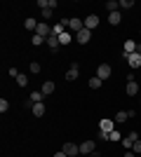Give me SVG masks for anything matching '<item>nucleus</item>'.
Returning a JSON list of instances; mask_svg holds the SVG:
<instances>
[{"instance_id":"5701e85b","label":"nucleus","mask_w":141,"mask_h":157,"mask_svg":"<svg viewBox=\"0 0 141 157\" xmlns=\"http://www.w3.org/2000/svg\"><path fill=\"white\" fill-rule=\"evenodd\" d=\"M108 141H122L120 131H118V129H113V131H111V134H108Z\"/></svg>"},{"instance_id":"9b49d317","label":"nucleus","mask_w":141,"mask_h":157,"mask_svg":"<svg viewBox=\"0 0 141 157\" xmlns=\"http://www.w3.org/2000/svg\"><path fill=\"white\" fill-rule=\"evenodd\" d=\"M136 52V42L134 40H125L122 42V54H134Z\"/></svg>"},{"instance_id":"412c9836","label":"nucleus","mask_w":141,"mask_h":157,"mask_svg":"<svg viewBox=\"0 0 141 157\" xmlns=\"http://www.w3.org/2000/svg\"><path fill=\"white\" fill-rule=\"evenodd\" d=\"M101 82H104V80H99V78H96V75H94V78H92V80H89L87 85H89V87H92V89H99V87H101Z\"/></svg>"},{"instance_id":"b1692460","label":"nucleus","mask_w":141,"mask_h":157,"mask_svg":"<svg viewBox=\"0 0 141 157\" xmlns=\"http://www.w3.org/2000/svg\"><path fill=\"white\" fill-rule=\"evenodd\" d=\"M31 42H33L35 47H40V45H45V38H40V35H35V33H33V38H31Z\"/></svg>"},{"instance_id":"72a5a7b5","label":"nucleus","mask_w":141,"mask_h":157,"mask_svg":"<svg viewBox=\"0 0 141 157\" xmlns=\"http://www.w3.org/2000/svg\"><path fill=\"white\" fill-rule=\"evenodd\" d=\"M136 54H141V45H136Z\"/></svg>"},{"instance_id":"aec40b11","label":"nucleus","mask_w":141,"mask_h":157,"mask_svg":"<svg viewBox=\"0 0 141 157\" xmlns=\"http://www.w3.org/2000/svg\"><path fill=\"white\" fill-rule=\"evenodd\" d=\"M118 7H120V2H115V0H108V2H106L108 14H111V12H118Z\"/></svg>"},{"instance_id":"a878e982","label":"nucleus","mask_w":141,"mask_h":157,"mask_svg":"<svg viewBox=\"0 0 141 157\" xmlns=\"http://www.w3.org/2000/svg\"><path fill=\"white\" fill-rule=\"evenodd\" d=\"M120 7L122 10H132V7H134V0H120Z\"/></svg>"},{"instance_id":"6e6552de","label":"nucleus","mask_w":141,"mask_h":157,"mask_svg":"<svg viewBox=\"0 0 141 157\" xmlns=\"http://www.w3.org/2000/svg\"><path fill=\"white\" fill-rule=\"evenodd\" d=\"M45 45L49 47V52H57V49H59V45H61V42H59V35H49V38L45 40Z\"/></svg>"},{"instance_id":"39448f33","label":"nucleus","mask_w":141,"mask_h":157,"mask_svg":"<svg viewBox=\"0 0 141 157\" xmlns=\"http://www.w3.org/2000/svg\"><path fill=\"white\" fill-rule=\"evenodd\" d=\"M85 28H87V31L99 28V17H96V14H87V17H85Z\"/></svg>"},{"instance_id":"c85d7f7f","label":"nucleus","mask_w":141,"mask_h":157,"mask_svg":"<svg viewBox=\"0 0 141 157\" xmlns=\"http://www.w3.org/2000/svg\"><path fill=\"white\" fill-rule=\"evenodd\" d=\"M132 150H134V155H141V138H139V141H134Z\"/></svg>"},{"instance_id":"a211bd4d","label":"nucleus","mask_w":141,"mask_h":157,"mask_svg":"<svg viewBox=\"0 0 141 157\" xmlns=\"http://www.w3.org/2000/svg\"><path fill=\"white\" fill-rule=\"evenodd\" d=\"M71 40H73V35H71V33H61V35H59V42H61V45H71Z\"/></svg>"},{"instance_id":"7c9ffc66","label":"nucleus","mask_w":141,"mask_h":157,"mask_svg":"<svg viewBox=\"0 0 141 157\" xmlns=\"http://www.w3.org/2000/svg\"><path fill=\"white\" fill-rule=\"evenodd\" d=\"M0 110H2V113L10 110V101H5V98H2V101H0Z\"/></svg>"},{"instance_id":"c756f323","label":"nucleus","mask_w":141,"mask_h":157,"mask_svg":"<svg viewBox=\"0 0 141 157\" xmlns=\"http://www.w3.org/2000/svg\"><path fill=\"white\" fill-rule=\"evenodd\" d=\"M7 75H10V78H14V80H17V78H19V75H21V73L17 71V68H10V71H7Z\"/></svg>"},{"instance_id":"2f4dec72","label":"nucleus","mask_w":141,"mask_h":157,"mask_svg":"<svg viewBox=\"0 0 141 157\" xmlns=\"http://www.w3.org/2000/svg\"><path fill=\"white\" fill-rule=\"evenodd\" d=\"M122 157H136V155H134V150H127V152H125Z\"/></svg>"},{"instance_id":"ddd939ff","label":"nucleus","mask_w":141,"mask_h":157,"mask_svg":"<svg viewBox=\"0 0 141 157\" xmlns=\"http://www.w3.org/2000/svg\"><path fill=\"white\" fill-rule=\"evenodd\" d=\"M125 92H127V96H136V94H139V85H136V82H127V89H125Z\"/></svg>"},{"instance_id":"9d476101","label":"nucleus","mask_w":141,"mask_h":157,"mask_svg":"<svg viewBox=\"0 0 141 157\" xmlns=\"http://www.w3.org/2000/svg\"><path fill=\"white\" fill-rule=\"evenodd\" d=\"M85 28V21H80V19H71V24H68V31H73L75 35Z\"/></svg>"},{"instance_id":"dca6fc26","label":"nucleus","mask_w":141,"mask_h":157,"mask_svg":"<svg viewBox=\"0 0 141 157\" xmlns=\"http://www.w3.org/2000/svg\"><path fill=\"white\" fill-rule=\"evenodd\" d=\"M45 96H49V94H54V82H42V89H40Z\"/></svg>"},{"instance_id":"473e14b6","label":"nucleus","mask_w":141,"mask_h":157,"mask_svg":"<svg viewBox=\"0 0 141 157\" xmlns=\"http://www.w3.org/2000/svg\"><path fill=\"white\" fill-rule=\"evenodd\" d=\"M54 157H68V155H66V152H64V150H59V152H57V155H54Z\"/></svg>"},{"instance_id":"393cba45","label":"nucleus","mask_w":141,"mask_h":157,"mask_svg":"<svg viewBox=\"0 0 141 157\" xmlns=\"http://www.w3.org/2000/svg\"><path fill=\"white\" fill-rule=\"evenodd\" d=\"M17 85H19V87H28V78L24 75V73H21L19 78H17Z\"/></svg>"},{"instance_id":"1a4fd4ad","label":"nucleus","mask_w":141,"mask_h":157,"mask_svg":"<svg viewBox=\"0 0 141 157\" xmlns=\"http://www.w3.org/2000/svg\"><path fill=\"white\" fill-rule=\"evenodd\" d=\"M75 40H78V42H82V45H87L89 40H92V31H87V28H82V31L78 33V35H75Z\"/></svg>"},{"instance_id":"4468645a","label":"nucleus","mask_w":141,"mask_h":157,"mask_svg":"<svg viewBox=\"0 0 141 157\" xmlns=\"http://www.w3.org/2000/svg\"><path fill=\"white\" fill-rule=\"evenodd\" d=\"M108 21H111L113 26H118V24L122 21V14L120 12H111V14H108Z\"/></svg>"},{"instance_id":"f3484780","label":"nucleus","mask_w":141,"mask_h":157,"mask_svg":"<svg viewBox=\"0 0 141 157\" xmlns=\"http://www.w3.org/2000/svg\"><path fill=\"white\" fill-rule=\"evenodd\" d=\"M24 28H26V31H35V28H38V21H35V19H31V17H28V19L24 21Z\"/></svg>"},{"instance_id":"7ed1b4c3","label":"nucleus","mask_w":141,"mask_h":157,"mask_svg":"<svg viewBox=\"0 0 141 157\" xmlns=\"http://www.w3.org/2000/svg\"><path fill=\"white\" fill-rule=\"evenodd\" d=\"M35 35H40V38H49V35H52V26H47L45 21H40V24H38V28H35Z\"/></svg>"},{"instance_id":"f8f14e48","label":"nucleus","mask_w":141,"mask_h":157,"mask_svg":"<svg viewBox=\"0 0 141 157\" xmlns=\"http://www.w3.org/2000/svg\"><path fill=\"white\" fill-rule=\"evenodd\" d=\"M113 129H115L113 120H101V131H104V134H111Z\"/></svg>"},{"instance_id":"423d86ee","label":"nucleus","mask_w":141,"mask_h":157,"mask_svg":"<svg viewBox=\"0 0 141 157\" xmlns=\"http://www.w3.org/2000/svg\"><path fill=\"white\" fill-rule=\"evenodd\" d=\"M96 150V143L94 141H82L80 143V155H92Z\"/></svg>"},{"instance_id":"4be33fe9","label":"nucleus","mask_w":141,"mask_h":157,"mask_svg":"<svg viewBox=\"0 0 141 157\" xmlns=\"http://www.w3.org/2000/svg\"><path fill=\"white\" fill-rule=\"evenodd\" d=\"M115 120H118V122H127V120H129L127 110H118V115H115Z\"/></svg>"},{"instance_id":"6ab92c4d","label":"nucleus","mask_w":141,"mask_h":157,"mask_svg":"<svg viewBox=\"0 0 141 157\" xmlns=\"http://www.w3.org/2000/svg\"><path fill=\"white\" fill-rule=\"evenodd\" d=\"M42 96H45L42 92H31V96H28V98H31L33 103H42Z\"/></svg>"},{"instance_id":"bb28decb","label":"nucleus","mask_w":141,"mask_h":157,"mask_svg":"<svg viewBox=\"0 0 141 157\" xmlns=\"http://www.w3.org/2000/svg\"><path fill=\"white\" fill-rule=\"evenodd\" d=\"M28 71H31V73H40V71H42V66L38 63V61H33V63L28 66Z\"/></svg>"},{"instance_id":"f257e3e1","label":"nucleus","mask_w":141,"mask_h":157,"mask_svg":"<svg viewBox=\"0 0 141 157\" xmlns=\"http://www.w3.org/2000/svg\"><path fill=\"white\" fill-rule=\"evenodd\" d=\"M111 73H113V71H111V66H108V63H99V66H96V78H99V80H108V78H111Z\"/></svg>"},{"instance_id":"20e7f679","label":"nucleus","mask_w":141,"mask_h":157,"mask_svg":"<svg viewBox=\"0 0 141 157\" xmlns=\"http://www.w3.org/2000/svg\"><path fill=\"white\" fill-rule=\"evenodd\" d=\"M122 59L127 61L132 68H139V66H141V54H136V52L134 54H122Z\"/></svg>"},{"instance_id":"0eeeda50","label":"nucleus","mask_w":141,"mask_h":157,"mask_svg":"<svg viewBox=\"0 0 141 157\" xmlns=\"http://www.w3.org/2000/svg\"><path fill=\"white\" fill-rule=\"evenodd\" d=\"M61 150L66 152L68 157H75V155H80V145H75V143H64V148Z\"/></svg>"},{"instance_id":"f03ea898","label":"nucleus","mask_w":141,"mask_h":157,"mask_svg":"<svg viewBox=\"0 0 141 157\" xmlns=\"http://www.w3.org/2000/svg\"><path fill=\"white\" fill-rule=\"evenodd\" d=\"M78 75H80V63H71L68 71H66V80L73 82V80H78Z\"/></svg>"},{"instance_id":"2eb2a0df","label":"nucleus","mask_w":141,"mask_h":157,"mask_svg":"<svg viewBox=\"0 0 141 157\" xmlns=\"http://www.w3.org/2000/svg\"><path fill=\"white\" fill-rule=\"evenodd\" d=\"M31 110H33V115H35V117H42V115H45V103H35L33 108H31Z\"/></svg>"},{"instance_id":"cd10ccee","label":"nucleus","mask_w":141,"mask_h":157,"mask_svg":"<svg viewBox=\"0 0 141 157\" xmlns=\"http://www.w3.org/2000/svg\"><path fill=\"white\" fill-rule=\"evenodd\" d=\"M40 12H42V19H49V17L54 14V10H49V7H42Z\"/></svg>"}]
</instances>
